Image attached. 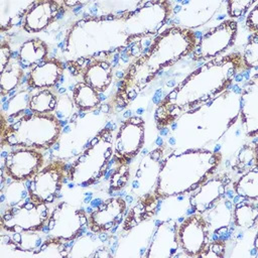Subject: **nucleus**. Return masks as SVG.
I'll return each instance as SVG.
<instances>
[{
	"mask_svg": "<svg viewBox=\"0 0 258 258\" xmlns=\"http://www.w3.org/2000/svg\"><path fill=\"white\" fill-rule=\"evenodd\" d=\"M24 77V72L19 59L11 58L6 64L4 70L1 72L0 86H1V96L13 91L17 88Z\"/></svg>",
	"mask_w": 258,
	"mask_h": 258,
	"instance_id": "nucleus-20",
	"label": "nucleus"
},
{
	"mask_svg": "<svg viewBox=\"0 0 258 258\" xmlns=\"http://www.w3.org/2000/svg\"><path fill=\"white\" fill-rule=\"evenodd\" d=\"M48 209L46 204L29 199L21 206L7 208L1 217V226L12 233L23 231L37 232L48 223Z\"/></svg>",
	"mask_w": 258,
	"mask_h": 258,
	"instance_id": "nucleus-5",
	"label": "nucleus"
},
{
	"mask_svg": "<svg viewBox=\"0 0 258 258\" xmlns=\"http://www.w3.org/2000/svg\"><path fill=\"white\" fill-rule=\"evenodd\" d=\"M211 227L202 214L187 217L177 226L178 247L188 257H203L210 245Z\"/></svg>",
	"mask_w": 258,
	"mask_h": 258,
	"instance_id": "nucleus-6",
	"label": "nucleus"
},
{
	"mask_svg": "<svg viewBox=\"0 0 258 258\" xmlns=\"http://www.w3.org/2000/svg\"><path fill=\"white\" fill-rule=\"evenodd\" d=\"M57 1H35L22 20V27L28 33H37L53 22L61 9Z\"/></svg>",
	"mask_w": 258,
	"mask_h": 258,
	"instance_id": "nucleus-13",
	"label": "nucleus"
},
{
	"mask_svg": "<svg viewBox=\"0 0 258 258\" xmlns=\"http://www.w3.org/2000/svg\"><path fill=\"white\" fill-rule=\"evenodd\" d=\"M35 1L0 0V30L4 32L23 20Z\"/></svg>",
	"mask_w": 258,
	"mask_h": 258,
	"instance_id": "nucleus-18",
	"label": "nucleus"
},
{
	"mask_svg": "<svg viewBox=\"0 0 258 258\" xmlns=\"http://www.w3.org/2000/svg\"><path fill=\"white\" fill-rule=\"evenodd\" d=\"M61 124L53 114L33 113L21 117L11 125H6L2 115L1 145L33 149H48L58 139Z\"/></svg>",
	"mask_w": 258,
	"mask_h": 258,
	"instance_id": "nucleus-3",
	"label": "nucleus"
},
{
	"mask_svg": "<svg viewBox=\"0 0 258 258\" xmlns=\"http://www.w3.org/2000/svg\"><path fill=\"white\" fill-rule=\"evenodd\" d=\"M87 223L88 218L83 209L62 202L50 215L47 231L50 237L62 241H72L80 235Z\"/></svg>",
	"mask_w": 258,
	"mask_h": 258,
	"instance_id": "nucleus-7",
	"label": "nucleus"
},
{
	"mask_svg": "<svg viewBox=\"0 0 258 258\" xmlns=\"http://www.w3.org/2000/svg\"><path fill=\"white\" fill-rule=\"evenodd\" d=\"M83 78L84 83L98 93L105 92L112 83L113 68L108 61L95 58L85 69Z\"/></svg>",
	"mask_w": 258,
	"mask_h": 258,
	"instance_id": "nucleus-16",
	"label": "nucleus"
},
{
	"mask_svg": "<svg viewBox=\"0 0 258 258\" xmlns=\"http://www.w3.org/2000/svg\"><path fill=\"white\" fill-rule=\"evenodd\" d=\"M235 191L244 198L257 201L258 198V170L256 167L250 169L240 177L234 185Z\"/></svg>",
	"mask_w": 258,
	"mask_h": 258,
	"instance_id": "nucleus-23",
	"label": "nucleus"
},
{
	"mask_svg": "<svg viewBox=\"0 0 258 258\" xmlns=\"http://www.w3.org/2000/svg\"><path fill=\"white\" fill-rule=\"evenodd\" d=\"M178 248L177 242V225L174 220H167L161 223L153 236L149 252L154 250L149 257H155L157 251H159L156 257H169L173 256L174 252ZM147 255V254H146ZM145 255V256H146Z\"/></svg>",
	"mask_w": 258,
	"mask_h": 258,
	"instance_id": "nucleus-14",
	"label": "nucleus"
},
{
	"mask_svg": "<svg viewBox=\"0 0 258 258\" xmlns=\"http://www.w3.org/2000/svg\"><path fill=\"white\" fill-rule=\"evenodd\" d=\"M66 177V164L55 160L41 168L29 181L30 199L44 204L53 203Z\"/></svg>",
	"mask_w": 258,
	"mask_h": 258,
	"instance_id": "nucleus-8",
	"label": "nucleus"
},
{
	"mask_svg": "<svg viewBox=\"0 0 258 258\" xmlns=\"http://www.w3.org/2000/svg\"><path fill=\"white\" fill-rule=\"evenodd\" d=\"M47 44L40 38H30L22 43L19 49V61L22 67H34L46 59Z\"/></svg>",
	"mask_w": 258,
	"mask_h": 258,
	"instance_id": "nucleus-19",
	"label": "nucleus"
},
{
	"mask_svg": "<svg viewBox=\"0 0 258 258\" xmlns=\"http://www.w3.org/2000/svg\"><path fill=\"white\" fill-rule=\"evenodd\" d=\"M63 70L64 66L60 60L56 58L45 59L32 68L27 84L33 89L53 87L62 76Z\"/></svg>",
	"mask_w": 258,
	"mask_h": 258,
	"instance_id": "nucleus-15",
	"label": "nucleus"
},
{
	"mask_svg": "<svg viewBox=\"0 0 258 258\" xmlns=\"http://www.w3.org/2000/svg\"><path fill=\"white\" fill-rule=\"evenodd\" d=\"M13 242L20 250L31 252L33 249L40 247L42 243L41 237L33 231H23L21 233H13L11 236Z\"/></svg>",
	"mask_w": 258,
	"mask_h": 258,
	"instance_id": "nucleus-26",
	"label": "nucleus"
},
{
	"mask_svg": "<svg viewBox=\"0 0 258 258\" xmlns=\"http://www.w3.org/2000/svg\"><path fill=\"white\" fill-rule=\"evenodd\" d=\"M246 26L250 32L257 34L258 31V1L254 2L253 8L249 11L246 17Z\"/></svg>",
	"mask_w": 258,
	"mask_h": 258,
	"instance_id": "nucleus-30",
	"label": "nucleus"
},
{
	"mask_svg": "<svg viewBox=\"0 0 258 258\" xmlns=\"http://www.w3.org/2000/svg\"><path fill=\"white\" fill-rule=\"evenodd\" d=\"M243 66L242 55L238 52L205 63L160 103L155 116L157 124L166 125L182 112L194 110L213 99L230 86Z\"/></svg>",
	"mask_w": 258,
	"mask_h": 258,
	"instance_id": "nucleus-1",
	"label": "nucleus"
},
{
	"mask_svg": "<svg viewBox=\"0 0 258 258\" xmlns=\"http://www.w3.org/2000/svg\"><path fill=\"white\" fill-rule=\"evenodd\" d=\"M73 102L81 111H89L100 103L99 93L84 82L78 83L73 89Z\"/></svg>",
	"mask_w": 258,
	"mask_h": 258,
	"instance_id": "nucleus-21",
	"label": "nucleus"
},
{
	"mask_svg": "<svg viewBox=\"0 0 258 258\" xmlns=\"http://www.w3.org/2000/svg\"><path fill=\"white\" fill-rule=\"evenodd\" d=\"M44 157L37 149L19 148L9 152L2 165V173L16 181L34 177L42 168Z\"/></svg>",
	"mask_w": 258,
	"mask_h": 258,
	"instance_id": "nucleus-9",
	"label": "nucleus"
},
{
	"mask_svg": "<svg viewBox=\"0 0 258 258\" xmlns=\"http://www.w3.org/2000/svg\"><path fill=\"white\" fill-rule=\"evenodd\" d=\"M171 2L149 1L124 15L125 30L131 37L156 33L171 13Z\"/></svg>",
	"mask_w": 258,
	"mask_h": 258,
	"instance_id": "nucleus-4",
	"label": "nucleus"
},
{
	"mask_svg": "<svg viewBox=\"0 0 258 258\" xmlns=\"http://www.w3.org/2000/svg\"><path fill=\"white\" fill-rule=\"evenodd\" d=\"M253 3V1H244V0H240V1H236V0H232L227 2L228 5V12L229 15L231 17H240L247 8H249V6H251Z\"/></svg>",
	"mask_w": 258,
	"mask_h": 258,
	"instance_id": "nucleus-29",
	"label": "nucleus"
},
{
	"mask_svg": "<svg viewBox=\"0 0 258 258\" xmlns=\"http://www.w3.org/2000/svg\"><path fill=\"white\" fill-rule=\"evenodd\" d=\"M56 96L48 89H43L31 96L29 101V108L34 113L48 114L52 112L57 106Z\"/></svg>",
	"mask_w": 258,
	"mask_h": 258,
	"instance_id": "nucleus-24",
	"label": "nucleus"
},
{
	"mask_svg": "<svg viewBox=\"0 0 258 258\" xmlns=\"http://www.w3.org/2000/svg\"><path fill=\"white\" fill-rule=\"evenodd\" d=\"M196 45L197 39L191 29L178 26L167 28L155 38L147 52L128 70L122 90L127 95L132 87L136 86L138 93L159 70L172 66L176 60L190 53L196 49Z\"/></svg>",
	"mask_w": 258,
	"mask_h": 258,
	"instance_id": "nucleus-2",
	"label": "nucleus"
},
{
	"mask_svg": "<svg viewBox=\"0 0 258 258\" xmlns=\"http://www.w3.org/2000/svg\"><path fill=\"white\" fill-rule=\"evenodd\" d=\"M237 34V22L225 20L213 27L201 39L195 53L197 58L216 56L223 52L235 41Z\"/></svg>",
	"mask_w": 258,
	"mask_h": 258,
	"instance_id": "nucleus-11",
	"label": "nucleus"
},
{
	"mask_svg": "<svg viewBox=\"0 0 258 258\" xmlns=\"http://www.w3.org/2000/svg\"><path fill=\"white\" fill-rule=\"evenodd\" d=\"M243 61L247 68H257L258 64V35L253 34L246 45L243 55Z\"/></svg>",
	"mask_w": 258,
	"mask_h": 258,
	"instance_id": "nucleus-28",
	"label": "nucleus"
},
{
	"mask_svg": "<svg viewBox=\"0 0 258 258\" xmlns=\"http://www.w3.org/2000/svg\"><path fill=\"white\" fill-rule=\"evenodd\" d=\"M144 143V122L138 117L126 120L117 134L114 146L115 158L122 162L131 160Z\"/></svg>",
	"mask_w": 258,
	"mask_h": 258,
	"instance_id": "nucleus-10",
	"label": "nucleus"
},
{
	"mask_svg": "<svg viewBox=\"0 0 258 258\" xmlns=\"http://www.w3.org/2000/svg\"><path fill=\"white\" fill-rule=\"evenodd\" d=\"M29 199L28 186L23 184V181L14 180L6 189L1 190V203L7 208L23 205Z\"/></svg>",
	"mask_w": 258,
	"mask_h": 258,
	"instance_id": "nucleus-22",
	"label": "nucleus"
},
{
	"mask_svg": "<svg viewBox=\"0 0 258 258\" xmlns=\"http://www.w3.org/2000/svg\"><path fill=\"white\" fill-rule=\"evenodd\" d=\"M63 4L64 5H77V4H80V2H78V1H64L63 2Z\"/></svg>",
	"mask_w": 258,
	"mask_h": 258,
	"instance_id": "nucleus-32",
	"label": "nucleus"
},
{
	"mask_svg": "<svg viewBox=\"0 0 258 258\" xmlns=\"http://www.w3.org/2000/svg\"><path fill=\"white\" fill-rule=\"evenodd\" d=\"M234 213V222L238 227L252 228L257 223V207L256 205H250L247 202L239 203Z\"/></svg>",
	"mask_w": 258,
	"mask_h": 258,
	"instance_id": "nucleus-25",
	"label": "nucleus"
},
{
	"mask_svg": "<svg viewBox=\"0 0 258 258\" xmlns=\"http://www.w3.org/2000/svg\"><path fill=\"white\" fill-rule=\"evenodd\" d=\"M126 203L122 198H112L105 201L88 218V225L95 234L107 232L122 219Z\"/></svg>",
	"mask_w": 258,
	"mask_h": 258,
	"instance_id": "nucleus-12",
	"label": "nucleus"
},
{
	"mask_svg": "<svg viewBox=\"0 0 258 258\" xmlns=\"http://www.w3.org/2000/svg\"><path fill=\"white\" fill-rule=\"evenodd\" d=\"M225 192V185L221 178L214 177L202 185L200 191L190 198L191 206L199 212L204 213L221 200Z\"/></svg>",
	"mask_w": 258,
	"mask_h": 258,
	"instance_id": "nucleus-17",
	"label": "nucleus"
},
{
	"mask_svg": "<svg viewBox=\"0 0 258 258\" xmlns=\"http://www.w3.org/2000/svg\"><path fill=\"white\" fill-rule=\"evenodd\" d=\"M30 96L27 91H21L17 93L14 97H12L10 100H8L5 105L4 109L7 112L8 116H12L16 113H19L21 110L25 109L27 105H29L30 101Z\"/></svg>",
	"mask_w": 258,
	"mask_h": 258,
	"instance_id": "nucleus-27",
	"label": "nucleus"
},
{
	"mask_svg": "<svg viewBox=\"0 0 258 258\" xmlns=\"http://www.w3.org/2000/svg\"><path fill=\"white\" fill-rule=\"evenodd\" d=\"M11 48L7 41H2L0 45V72L4 70L11 59Z\"/></svg>",
	"mask_w": 258,
	"mask_h": 258,
	"instance_id": "nucleus-31",
	"label": "nucleus"
}]
</instances>
